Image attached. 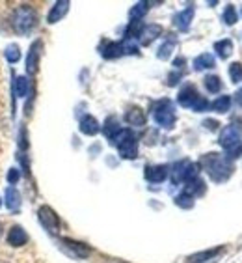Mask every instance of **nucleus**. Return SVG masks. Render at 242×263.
<instances>
[{
  "mask_svg": "<svg viewBox=\"0 0 242 263\" xmlns=\"http://www.w3.org/2000/svg\"><path fill=\"white\" fill-rule=\"evenodd\" d=\"M10 25L19 35H28L37 26V11L30 4H21L11 11Z\"/></svg>",
  "mask_w": 242,
  "mask_h": 263,
  "instance_id": "f257e3e1",
  "label": "nucleus"
},
{
  "mask_svg": "<svg viewBox=\"0 0 242 263\" xmlns=\"http://www.w3.org/2000/svg\"><path fill=\"white\" fill-rule=\"evenodd\" d=\"M201 162L205 164V170H207V174L214 181H226L233 172L231 164L224 157H220L218 153H207V155L201 159Z\"/></svg>",
  "mask_w": 242,
  "mask_h": 263,
  "instance_id": "f03ea898",
  "label": "nucleus"
},
{
  "mask_svg": "<svg viewBox=\"0 0 242 263\" xmlns=\"http://www.w3.org/2000/svg\"><path fill=\"white\" fill-rule=\"evenodd\" d=\"M110 142L112 144H116L117 149H119V155L123 159H136L138 157V140L129 129H121Z\"/></svg>",
  "mask_w": 242,
  "mask_h": 263,
  "instance_id": "7ed1b4c3",
  "label": "nucleus"
},
{
  "mask_svg": "<svg viewBox=\"0 0 242 263\" xmlns=\"http://www.w3.org/2000/svg\"><path fill=\"white\" fill-rule=\"evenodd\" d=\"M153 118L164 129H172L175 125V110H173V103L170 99H160L153 105Z\"/></svg>",
  "mask_w": 242,
  "mask_h": 263,
  "instance_id": "20e7f679",
  "label": "nucleus"
},
{
  "mask_svg": "<svg viewBox=\"0 0 242 263\" xmlns=\"http://www.w3.org/2000/svg\"><path fill=\"white\" fill-rule=\"evenodd\" d=\"M37 218H39L41 226L47 230L49 233L56 235V233L60 232V217L56 215V211L49 205H41L37 209Z\"/></svg>",
  "mask_w": 242,
  "mask_h": 263,
  "instance_id": "39448f33",
  "label": "nucleus"
},
{
  "mask_svg": "<svg viewBox=\"0 0 242 263\" xmlns=\"http://www.w3.org/2000/svg\"><path fill=\"white\" fill-rule=\"evenodd\" d=\"M58 243H60V247L64 248V252H66L67 256H71V258H75V259H86L91 254V248L88 247V245L73 241V239L62 237Z\"/></svg>",
  "mask_w": 242,
  "mask_h": 263,
  "instance_id": "423d86ee",
  "label": "nucleus"
},
{
  "mask_svg": "<svg viewBox=\"0 0 242 263\" xmlns=\"http://www.w3.org/2000/svg\"><path fill=\"white\" fill-rule=\"evenodd\" d=\"M6 243L10 245L11 248H21L28 243V233L23 226L19 224H13L10 230H8V235H6Z\"/></svg>",
  "mask_w": 242,
  "mask_h": 263,
  "instance_id": "0eeeda50",
  "label": "nucleus"
},
{
  "mask_svg": "<svg viewBox=\"0 0 242 263\" xmlns=\"http://www.w3.org/2000/svg\"><path fill=\"white\" fill-rule=\"evenodd\" d=\"M39 54H41V41H35L34 45L30 47V51H28V56H26V75H28V79H32L37 73Z\"/></svg>",
  "mask_w": 242,
  "mask_h": 263,
  "instance_id": "6e6552de",
  "label": "nucleus"
},
{
  "mask_svg": "<svg viewBox=\"0 0 242 263\" xmlns=\"http://www.w3.org/2000/svg\"><path fill=\"white\" fill-rule=\"evenodd\" d=\"M220 146H224L226 149H229L231 146L240 142V129L237 125H227L222 129V135H220Z\"/></svg>",
  "mask_w": 242,
  "mask_h": 263,
  "instance_id": "1a4fd4ad",
  "label": "nucleus"
},
{
  "mask_svg": "<svg viewBox=\"0 0 242 263\" xmlns=\"http://www.w3.org/2000/svg\"><path fill=\"white\" fill-rule=\"evenodd\" d=\"M197 97H199V93H197L196 86H194V84H187V86L181 88L179 96H177V101H179V105L181 106H188V108H192V105L197 101Z\"/></svg>",
  "mask_w": 242,
  "mask_h": 263,
  "instance_id": "9d476101",
  "label": "nucleus"
},
{
  "mask_svg": "<svg viewBox=\"0 0 242 263\" xmlns=\"http://www.w3.org/2000/svg\"><path fill=\"white\" fill-rule=\"evenodd\" d=\"M147 181L151 183H162L168 177V166L166 164H156V166H146L144 172Z\"/></svg>",
  "mask_w": 242,
  "mask_h": 263,
  "instance_id": "9b49d317",
  "label": "nucleus"
},
{
  "mask_svg": "<svg viewBox=\"0 0 242 263\" xmlns=\"http://www.w3.org/2000/svg\"><path fill=\"white\" fill-rule=\"evenodd\" d=\"M125 122L132 127H144L147 122V118L140 106H131V108L125 112Z\"/></svg>",
  "mask_w": 242,
  "mask_h": 263,
  "instance_id": "f8f14e48",
  "label": "nucleus"
},
{
  "mask_svg": "<svg viewBox=\"0 0 242 263\" xmlns=\"http://www.w3.org/2000/svg\"><path fill=\"white\" fill-rule=\"evenodd\" d=\"M67 11H69V2H66V0H60V2H56V4L51 8V11H49V17H47L49 25H54V23L62 21L64 17H66Z\"/></svg>",
  "mask_w": 242,
  "mask_h": 263,
  "instance_id": "ddd939ff",
  "label": "nucleus"
},
{
  "mask_svg": "<svg viewBox=\"0 0 242 263\" xmlns=\"http://www.w3.org/2000/svg\"><path fill=\"white\" fill-rule=\"evenodd\" d=\"M192 17H194V8L183 10V11H179L175 17H173V25H175V28H179V30L187 32L188 28H190Z\"/></svg>",
  "mask_w": 242,
  "mask_h": 263,
  "instance_id": "4468645a",
  "label": "nucleus"
},
{
  "mask_svg": "<svg viewBox=\"0 0 242 263\" xmlns=\"http://www.w3.org/2000/svg\"><path fill=\"white\" fill-rule=\"evenodd\" d=\"M6 208L11 213H19L21 209V194L15 187H8L6 189Z\"/></svg>",
  "mask_w": 242,
  "mask_h": 263,
  "instance_id": "2eb2a0df",
  "label": "nucleus"
},
{
  "mask_svg": "<svg viewBox=\"0 0 242 263\" xmlns=\"http://www.w3.org/2000/svg\"><path fill=\"white\" fill-rule=\"evenodd\" d=\"M101 54H103V58H106V60L117 58V56L123 54L121 43H116V41H103V45H101Z\"/></svg>",
  "mask_w": 242,
  "mask_h": 263,
  "instance_id": "dca6fc26",
  "label": "nucleus"
},
{
  "mask_svg": "<svg viewBox=\"0 0 242 263\" xmlns=\"http://www.w3.org/2000/svg\"><path fill=\"white\" fill-rule=\"evenodd\" d=\"M80 131L84 133V135H88V137H95L97 133L101 131V125H99V122H97L93 116H84L80 120Z\"/></svg>",
  "mask_w": 242,
  "mask_h": 263,
  "instance_id": "f3484780",
  "label": "nucleus"
},
{
  "mask_svg": "<svg viewBox=\"0 0 242 263\" xmlns=\"http://www.w3.org/2000/svg\"><path fill=\"white\" fill-rule=\"evenodd\" d=\"M162 34V26L160 25H147L142 28V34H140V41L144 45H149L153 40H156L158 35Z\"/></svg>",
  "mask_w": 242,
  "mask_h": 263,
  "instance_id": "a211bd4d",
  "label": "nucleus"
},
{
  "mask_svg": "<svg viewBox=\"0 0 242 263\" xmlns=\"http://www.w3.org/2000/svg\"><path fill=\"white\" fill-rule=\"evenodd\" d=\"M224 248H212V250H205V252H197V254H192L187 258V263H207L211 259H214L218 254L222 252Z\"/></svg>",
  "mask_w": 242,
  "mask_h": 263,
  "instance_id": "6ab92c4d",
  "label": "nucleus"
},
{
  "mask_svg": "<svg viewBox=\"0 0 242 263\" xmlns=\"http://www.w3.org/2000/svg\"><path fill=\"white\" fill-rule=\"evenodd\" d=\"M13 93L19 97H28L32 96V86H30V79L28 77H17L15 84H13Z\"/></svg>",
  "mask_w": 242,
  "mask_h": 263,
  "instance_id": "aec40b11",
  "label": "nucleus"
},
{
  "mask_svg": "<svg viewBox=\"0 0 242 263\" xmlns=\"http://www.w3.org/2000/svg\"><path fill=\"white\" fill-rule=\"evenodd\" d=\"M119 131H121V127H119V122H117V118L110 116L108 120H106L105 127H103V133H105V137L108 138V140H112V138L116 137Z\"/></svg>",
  "mask_w": 242,
  "mask_h": 263,
  "instance_id": "412c9836",
  "label": "nucleus"
},
{
  "mask_svg": "<svg viewBox=\"0 0 242 263\" xmlns=\"http://www.w3.org/2000/svg\"><path fill=\"white\" fill-rule=\"evenodd\" d=\"M187 191L185 193L190 194L192 198L194 196H201L203 193H205V183L199 179V177H196V179H190V181H187Z\"/></svg>",
  "mask_w": 242,
  "mask_h": 263,
  "instance_id": "4be33fe9",
  "label": "nucleus"
},
{
  "mask_svg": "<svg viewBox=\"0 0 242 263\" xmlns=\"http://www.w3.org/2000/svg\"><path fill=\"white\" fill-rule=\"evenodd\" d=\"M211 67H214V58H212V54L203 52V54H199L196 60H194V69H197V71L211 69Z\"/></svg>",
  "mask_w": 242,
  "mask_h": 263,
  "instance_id": "5701e85b",
  "label": "nucleus"
},
{
  "mask_svg": "<svg viewBox=\"0 0 242 263\" xmlns=\"http://www.w3.org/2000/svg\"><path fill=\"white\" fill-rule=\"evenodd\" d=\"M214 49H216L218 56H220L222 60H226L233 52V43L229 40H222V41H218V43H214Z\"/></svg>",
  "mask_w": 242,
  "mask_h": 263,
  "instance_id": "b1692460",
  "label": "nucleus"
},
{
  "mask_svg": "<svg viewBox=\"0 0 242 263\" xmlns=\"http://www.w3.org/2000/svg\"><path fill=\"white\" fill-rule=\"evenodd\" d=\"M203 84H205L207 91H211V93H218V91L222 90V81H220V77H216V75H209V77H205V81H203Z\"/></svg>",
  "mask_w": 242,
  "mask_h": 263,
  "instance_id": "393cba45",
  "label": "nucleus"
},
{
  "mask_svg": "<svg viewBox=\"0 0 242 263\" xmlns=\"http://www.w3.org/2000/svg\"><path fill=\"white\" fill-rule=\"evenodd\" d=\"M212 110L218 112V114H224V112L229 110V106H231V97L229 96H222V97H218L216 101L212 103Z\"/></svg>",
  "mask_w": 242,
  "mask_h": 263,
  "instance_id": "a878e982",
  "label": "nucleus"
},
{
  "mask_svg": "<svg viewBox=\"0 0 242 263\" xmlns=\"http://www.w3.org/2000/svg\"><path fill=\"white\" fill-rule=\"evenodd\" d=\"M4 58L10 64H17V62L21 60V49L19 45H15V43H11V45L6 47V51H4Z\"/></svg>",
  "mask_w": 242,
  "mask_h": 263,
  "instance_id": "bb28decb",
  "label": "nucleus"
},
{
  "mask_svg": "<svg viewBox=\"0 0 242 263\" xmlns=\"http://www.w3.org/2000/svg\"><path fill=\"white\" fill-rule=\"evenodd\" d=\"M175 49V40H166L164 43L160 45V49H158V52H156V56L160 58V60H168L170 56H172V51Z\"/></svg>",
  "mask_w": 242,
  "mask_h": 263,
  "instance_id": "cd10ccee",
  "label": "nucleus"
},
{
  "mask_svg": "<svg viewBox=\"0 0 242 263\" xmlns=\"http://www.w3.org/2000/svg\"><path fill=\"white\" fill-rule=\"evenodd\" d=\"M147 2H138L134 8L131 10V21H142V17L147 13Z\"/></svg>",
  "mask_w": 242,
  "mask_h": 263,
  "instance_id": "c85d7f7f",
  "label": "nucleus"
},
{
  "mask_svg": "<svg viewBox=\"0 0 242 263\" xmlns=\"http://www.w3.org/2000/svg\"><path fill=\"white\" fill-rule=\"evenodd\" d=\"M175 203L183 209H190V208H194V198H192L190 194L183 193V194H179V196L175 198Z\"/></svg>",
  "mask_w": 242,
  "mask_h": 263,
  "instance_id": "c756f323",
  "label": "nucleus"
},
{
  "mask_svg": "<svg viewBox=\"0 0 242 263\" xmlns=\"http://www.w3.org/2000/svg\"><path fill=\"white\" fill-rule=\"evenodd\" d=\"M229 77H231V81L237 84V82L242 81V64H238V62H235V64H231L229 66Z\"/></svg>",
  "mask_w": 242,
  "mask_h": 263,
  "instance_id": "7c9ffc66",
  "label": "nucleus"
},
{
  "mask_svg": "<svg viewBox=\"0 0 242 263\" xmlns=\"http://www.w3.org/2000/svg\"><path fill=\"white\" fill-rule=\"evenodd\" d=\"M224 21H226V25H235L237 23V11H235V8L231 4L227 6L226 11H224Z\"/></svg>",
  "mask_w": 242,
  "mask_h": 263,
  "instance_id": "2f4dec72",
  "label": "nucleus"
},
{
  "mask_svg": "<svg viewBox=\"0 0 242 263\" xmlns=\"http://www.w3.org/2000/svg\"><path fill=\"white\" fill-rule=\"evenodd\" d=\"M19 179H21V170H17V168H10V170H8V183H10V187L17 185Z\"/></svg>",
  "mask_w": 242,
  "mask_h": 263,
  "instance_id": "473e14b6",
  "label": "nucleus"
},
{
  "mask_svg": "<svg viewBox=\"0 0 242 263\" xmlns=\"http://www.w3.org/2000/svg\"><path fill=\"white\" fill-rule=\"evenodd\" d=\"M209 106H211V105H209L207 99H203V97L199 96V97H197V101L194 103V105H192V110H196V112H205V110L209 108Z\"/></svg>",
  "mask_w": 242,
  "mask_h": 263,
  "instance_id": "72a5a7b5",
  "label": "nucleus"
},
{
  "mask_svg": "<svg viewBox=\"0 0 242 263\" xmlns=\"http://www.w3.org/2000/svg\"><path fill=\"white\" fill-rule=\"evenodd\" d=\"M226 152H227V157H229V159H237V157H240V153H242V142H238V144L231 146L229 149H226Z\"/></svg>",
  "mask_w": 242,
  "mask_h": 263,
  "instance_id": "f704fd0d",
  "label": "nucleus"
},
{
  "mask_svg": "<svg viewBox=\"0 0 242 263\" xmlns=\"http://www.w3.org/2000/svg\"><path fill=\"white\" fill-rule=\"evenodd\" d=\"M179 79H181V73H173V75L168 77V84H170V86H175L177 82H179Z\"/></svg>",
  "mask_w": 242,
  "mask_h": 263,
  "instance_id": "c9c22d12",
  "label": "nucleus"
},
{
  "mask_svg": "<svg viewBox=\"0 0 242 263\" xmlns=\"http://www.w3.org/2000/svg\"><path fill=\"white\" fill-rule=\"evenodd\" d=\"M203 125H205V127H209V129H211V131H214V129H218V125H220V123H218V122H214V120H207V122L203 123Z\"/></svg>",
  "mask_w": 242,
  "mask_h": 263,
  "instance_id": "e433bc0d",
  "label": "nucleus"
},
{
  "mask_svg": "<svg viewBox=\"0 0 242 263\" xmlns=\"http://www.w3.org/2000/svg\"><path fill=\"white\" fill-rule=\"evenodd\" d=\"M183 64H185V58H183V56L175 58V62H173V66H175V67H183Z\"/></svg>",
  "mask_w": 242,
  "mask_h": 263,
  "instance_id": "4c0bfd02",
  "label": "nucleus"
},
{
  "mask_svg": "<svg viewBox=\"0 0 242 263\" xmlns=\"http://www.w3.org/2000/svg\"><path fill=\"white\" fill-rule=\"evenodd\" d=\"M237 103H238V105L242 106V90H240V91H238V93H237Z\"/></svg>",
  "mask_w": 242,
  "mask_h": 263,
  "instance_id": "58836bf2",
  "label": "nucleus"
},
{
  "mask_svg": "<svg viewBox=\"0 0 242 263\" xmlns=\"http://www.w3.org/2000/svg\"><path fill=\"white\" fill-rule=\"evenodd\" d=\"M0 235H2V224H0Z\"/></svg>",
  "mask_w": 242,
  "mask_h": 263,
  "instance_id": "ea45409f",
  "label": "nucleus"
}]
</instances>
